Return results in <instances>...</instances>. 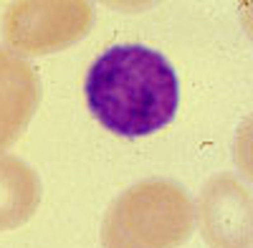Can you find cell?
<instances>
[{
    "instance_id": "cell-1",
    "label": "cell",
    "mask_w": 253,
    "mask_h": 248,
    "mask_svg": "<svg viewBox=\"0 0 253 248\" xmlns=\"http://www.w3.org/2000/svg\"><path fill=\"white\" fill-rule=\"evenodd\" d=\"M86 104L104 129L119 137H147L167 127L180 104L172 64L142 43L104 51L86 71Z\"/></svg>"
},
{
    "instance_id": "cell-2",
    "label": "cell",
    "mask_w": 253,
    "mask_h": 248,
    "mask_svg": "<svg viewBox=\"0 0 253 248\" xmlns=\"http://www.w3.org/2000/svg\"><path fill=\"white\" fill-rule=\"evenodd\" d=\"M195 228V208L182 185L142 180L124 190L101 220V248H180Z\"/></svg>"
},
{
    "instance_id": "cell-3",
    "label": "cell",
    "mask_w": 253,
    "mask_h": 248,
    "mask_svg": "<svg viewBox=\"0 0 253 248\" xmlns=\"http://www.w3.org/2000/svg\"><path fill=\"white\" fill-rule=\"evenodd\" d=\"M94 10L84 0H23L3 18L5 43L15 56H48L89 33Z\"/></svg>"
},
{
    "instance_id": "cell-4",
    "label": "cell",
    "mask_w": 253,
    "mask_h": 248,
    "mask_svg": "<svg viewBox=\"0 0 253 248\" xmlns=\"http://www.w3.org/2000/svg\"><path fill=\"white\" fill-rule=\"evenodd\" d=\"M195 218L203 241L210 248H251L253 246V205L251 188L236 175H213L198 195Z\"/></svg>"
},
{
    "instance_id": "cell-5",
    "label": "cell",
    "mask_w": 253,
    "mask_h": 248,
    "mask_svg": "<svg viewBox=\"0 0 253 248\" xmlns=\"http://www.w3.org/2000/svg\"><path fill=\"white\" fill-rule=\"evenodd\" d=\"M41 104V79L26 58L0 48V152L23 137Z\"/></svg>"
},
{
    "instance_id": "cell-6",
    "label": "cell",
    "mask_w": 253,
    "mask_h": 248,
    "mask_svg": "<svg viewBox=\"0 0 253 248\" xmlns=\"http://www.w3.org/2000/svg\"><path fill=\"white\" fill-rule=\"evenodd\" d=\"M43 188L31 165L0 155V233L26 225L41 205Z\"/></svg>"
}]
</instances>
